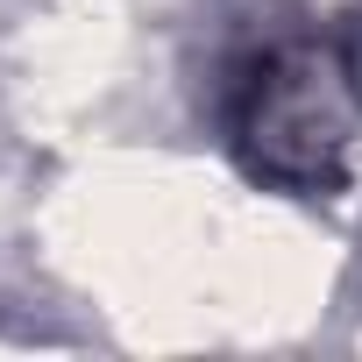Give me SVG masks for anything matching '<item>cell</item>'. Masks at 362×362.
<instances>
[{
	"mask_svg": "<svg viewBox=\"0 0 362 362\" xmlns=\"http://www.w3.org/2000/svg\"><path fill=\"white\" fill-rule=\"evenodd\" d=\"M228 149L270 192H341L362 149V36L298 29L249 50L228 78Z\"/></svg>",
	"mask_w": 362,
	"mask_h": 362,
	"instance_id": "6da1fadb",
	"label": "cell"
}]
</instances>
